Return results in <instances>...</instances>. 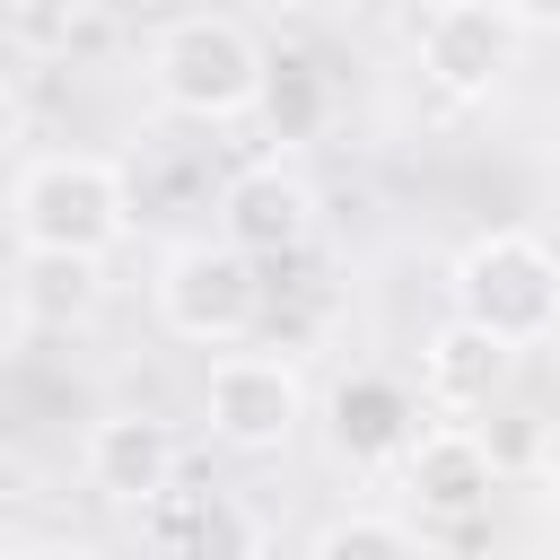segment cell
Returning a JSON list of instances; mask_svg holds the SVG:
<instances>
[{
  "label": "cell",
  "instance_id": "cell-1",
  "mask_svg": "<svg viewBox=\"0 0 560 560\" xmlns=\"http://www.w3.org/2000/svg\"><path fill=\"white\" fill-rule=\"evenodd\" d=\"M9 228L18 254H70V262H105L131 236V184L114 158L96 149H44L18 166L9 184Z\"/></svg>",
  "mask_w": 560,
  "mask_h": 560
},
{
  "label": "cell",
  "instance_id": "cell-2",
  "mask_svg": "<svg viewBox=\"0 0 560 560\" xmlns=\"http://www.w3.org/2000/svg\"><path fill=\"white\" fill-rule=\"evenodd\" d=\"M446 298H455V324L490 332L499 350H534L560 332V245L534 228H481L464 236Z\"/></svg>",
  "mask_w": 560,
  "mask_h": 560
},
{
  "label": "cell",
  "instance_id": "cell-3",
  "mask_svg": "<svg viewBox=\"0 0 560 560\" xmlns=\"http://www.w3.org/2000/svg\"><path fill=\"white\" fill-rule=\"evenodd\" d=\"M262 70H271L262 35L228 9H184L149 35V88L184 122H245L262 105Z\"/></svg>",
  "mask_w": 560,
  "mask_h": 560
},
{
  "label": "cell",
  "instance_id": "cell-4",
  "mask_svg": "<svg viewBox=\"0 0 560 560\" xmlns=\"http://www.w3.org/2000/svg\"><path fill=\"white\" fill-rule=\"evenodd\" d=\"M262 306H271L262 262H245V254L219 245V236H184V245L158 262V324H166L175 341L236 350V341H254Z\"/></svg>",
  "mask_w": 560,
  "mask_h": 560
},
{
  "label": "cell",
  "instance_id": "cell-5",
  "mask_svg": "<svg viewBox=\"0 0 560 560\" xmlns=\"http://www.w3.org/2000/svg\"><path fill=\"white\" fill-rule=\"evenodd\" d=\"M411 52H420V79L446 96V105H490L525 52L508 0H438L411 18Z\"/></svg>",
  "mask_w": 560,
  "mask_h": 560
},
{
  "label": "cell",
  "instance_id": "cell-6",
  "mask_svg": "<svg viewBox=\"0 0 560 560\" xmlns=\"http://www.w3.org/2000/svg\"><path fill=\"white\" fill-rule=\"evenodd\" d=\"M201 420L228 455H280L306 429V376L280 350H219L201 376Z\"/></svg>",
  "mask_w": 560,
  "mask_h": 560
},
{
  "label": "cell",
  "instance_id": "cell-7",
  "mask_svg": "<svg viewBox=\"0 0 560 560\" xmlns=\"http://www.w3.org/2000/svg\"><path fill=\"white\" fill-rule=\"evenodd\" d=\"M219 245H236L245 262H289L306 236H315V184L280 158H254L219 184Z\"/></svg>",
  "mask_w": 560,
  "mask_h": 560
},
{
  "label": "cell",
  "instance_id": "cell-8",
  "mask_svg": "<svg viewBox=\"0 0 560 560\" xmlns=\"http://www.w3.org/2000/svg\"><path fill=\"white\" fill-rule=\"evenodd\" d=\"M394 472H402V490H411V516L438 525V534L481 525V516H490V490H499V455H490V438H472L464 420L420 429V446H411Z\"/></svg>",
  "mask_w": 560,
  "mask_h": 560
},
{
  "label": "cell",
  "instance_id": "cell-9",
  "mask_svg": "<svg viewBox=\"0 0 560 560\" xmlns=\"http://www.w3.org/2000/svg\"><path fill=\"white\" fill-rule=\"evenodd\" d=\"M324 446L350 464V472H385L420 446V394L385 368H350L332 394H324Z\"/></svg>",
  "mask_w": 560,
  "mask_h": 560
},
{
  "label": "cell",
  "instance_id": "cell-10",
  "mask_svg": "<svg viewBox=\"0 0 560 560\" xmlns=\"http://www.w3.org/2000/svg\"><path fill=\"white\" fill-rule=\"evenodd\" d=\"M79 472H88V490L114 499V508H158V499L184 481V438H175V420H158V411H105V420L88 429V446H79Z\"/></svg>",
  "mask_w": 560,
  "mask_h": 560
},
{
  "label": "cell",
  "instance_id": "cell-11",
  "mask_svg": "<svg viewBox=\"0 0 560 560\" xmlns=\"http://www.w3.org/2000/svg\"><path fill=\"white\" fill-rule=\"evenodd\" d=\"M158 560H262V516L219 481H175L158 508H140Z\"/></svg>",
  "mask_w": 560,
  "mask_h": 560
},
{
  "label": "cell",
  "instance_id": "cell-12",
  "mask_svg": "<svg viewBox=\"0 0 560 560\" xmlns=\"http://www.w3.org/2000/svg\"><path fill=\"white\" fill-rule=\"evenodd\" d=\"M508 376H516V350H499L490 332H472V324H455V315L420 341V394H429L438 411H490V402L508 394Z\"/></svg>",
  "mask_w": 560,
  "mask_h": 560
},
{
  "label": "cell",
  "instance_id": "cell-13",
  "mask_svg": "<svg viewBox=\"0 0 560 560\" xmlns=\"http://www.w3.org/2000/svg\"><path fill=\"white\" fill-rule=\"evenodd\" d=\"M105 298V262H70V254H18V280H9V306L35 324V332H79Z\"/></svg>",
  "mask_w": 560,
  "mask_h": 560
},
{
  "label": "cell",
  "instance_id": "cell-14",
  "mask_svg": "<svg viewBox=\"0 0 560 560\" xmlns=\"http://www.w3.org/2000/svg\"><path fill=\"white\" fill-rule=\"evenodd\" d=\"M306 560H429V542L402 525V516H376V508H350L332 525H315Z\"/></svg>",
  "mask_w": 560,
  "mask_h": 560
},
{
  "label": "cell",
  "instance_id": "cell-15",
  "mask_svg": "<svg viewBox=\"0 0 560 560\" xmlns=\"http://www.w3.org/2000/svg\"><path fill=\"white\" fill-rule=\"evenodd\" d=\"M280 140H306L315 122H324V70L315 61H271L262 70V105H254Z\"/></svg>",
  "mask_w": 560,
  "mask_h": 560
},
{
  "label": "cell",
  "instance_id": "cell-16",
  "mask_svg": "<svg viewBox=\"0 0 560 560\" xmlns=\"http://www.w3.org/2000/svg\"><path fill=\"white\" fill-rule=\"evenodd\" d=\"M516 35H560V0H508Z\"/></svg>",
  "mask_w": 560,
  "mask_h": 560
},
{
  "label": "cell",
  "instance_id": "cell-17",
  "mask_svg": "<svg viewBox=\"0 0 560 560\" xmlns=\"http://www.w3.org/2000/svg\"><path fill=\"white\" fill-rule=\"evenodd\" d=\"M534 472H542V490L560 499V420H551V429L534 438Z\"/></svg>",
  "mask_w": 560,
  "mask_h": 560
},
{
  "label": "cell",
  "instance_id": "cell-18",
  "mask_svg": "<svg viewBox=\"0 0 560 560\" xmlns=\"http://www.w3.org/2000/svg\"><path fill=\"white\" fill-rule=\"evenodd\" d=\"M9 560H105L96 542H26V551H9Z\"/></svg>",
  "mask_w": 560,
  "mask_h": 560
}]
</instances>
